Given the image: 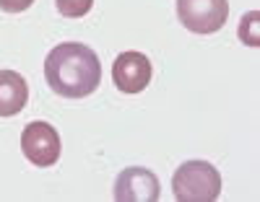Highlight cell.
<instances>
[{
  "label": "cell",
  "mask_w": 260,
  "mask_h": 202,
  "mask_svg": "<svg viewBox=\"0 0 260 202\" xmlns=\"http://www.w3.org/2000/svg\"><path fill=\"white\" fill-rule=\"evenodd\" d=\"M45 78L55 94L65 99H83L102 83V65L91 47L65 42L50 50L45 60Z\"/></svg>",
  "instance_id": "cell-1"
},
{
  "label": "cell",
  "mask_w": 260,
  "mask_h": 202,
  "mask_svg": "<svg viewBox=\"0 0 260 202\" xmlns=\"http://www.w3.org/2000/svg\"><path fill=\"white\" fill-rule=\"evenodd\" d=\"M172 189L180 202H213L221 194V174L208 161H185L172 176Z\"/></svg>",
  "instance_id": "cell-2"
},
{
  "label": "cell",
  "mask_w": 260,
  "mask_h": 202,
  "mask_svg": "<svg viewBox=\"0 0 260 202\" xmlns=\"http://www.w3.org/2000/svg\"><path fill=\"white\" fill-rule=\"evenodd\" d=\"M177 16L192 34H213L226 24V0H177Z\"/></svg>",
  "instance_id": "cell-3"
},
{
  "label": "cell",
  "mask_w": 260,
  "mask_h": 202,
  "mask_svg": "<svg viewBox=\"0 0 260 202\" xmlns=\"http://www.w3.org/2000/svg\"><path fill=\"white\" fill-rule=\"evenodd\" d=\"M21 150L39 169H47L60 158V135L50 122H29L21 132Z\"/></svg>",
  "instance_id": "cell-4"
},
{
  "label": "cell",
  "mask_w": 260,
  "mask_h": 202,
  "mask_svg": "<svg viewBox=\"0 0 260 202\" xmlns=\"http://www.w3.org/2000/svg\"><path fill=\"white\" fill-rule=\"evenodd\" d=\"M115 199L117 202H156L159 199V179L154 171L130 166L115 182Z\"/></svg>",
  "instance_id": "cell-5"
},
{
  "label": "cell",
  "mask_w": 260,
  "mask_h": 202,
  "mask_svg": "<svg viewBox=\"0 0 260 202\" xmlns=\"http://www.w3.org/2000/svg\"><path fill=\"white\" fill-rule=\"evenodd\" d=\"M112 80L122 94H141L151 83V60L143 52H122L112 65Z\"/></svg>",
  "instance_id": "cell-6"
},
{
  "label": "cell",
  "mask_w": 260,
  "mask_h": 202,
  "mask_svg": "<svg viewBox=\"0 0 260 202\" xmlns=\"http://www.w3.org/2000/svg\"><path fill=\"white\" fill-rule=\"evenodd\" d=\"M29 101V86L16 70H0V117H13Z\"/></svg>",
  "instance_id": "cell-7"
},
{
  "label": "cell",
  "mask_w": 260,
  "mask_h": 202,
  "mask_svg": "<svg viewBox=\"0 0 260 202\" xmlns=\"http://www.w3.org/2000/svg\"><path fill=\"white\" fill-rule=\"evenodd\" d=\"M257 21H260L257 11H250L240 21V39L245 44H250V47H257V44H260V24H257Z\"/></svg>",
  "instance_id": "cell-8"
},
{
  "label": "cell",
  "mask_w": 260,
  "mask_h": 202,
  "mask_svg": "<svg viewBox=\"0 0 260 202\" xmlns=\"http://www.w3.org/2000/svg\"><path fill=\"white\" fill-rule=\"evenodd\" d=\"M55 6L65 18H81L91 11L94 0H55Z\"/></svg>",
  "instance_id": "cell-9"
},
{
  "label": "cell",
  "mask_w": 260,
  "mask_h": 202,
  "mask_svg": "<svg viewBox=\"0 0 260 202\" xmlns=\"http://www.w3.org/2000/svg\"><path fill=\"white\" fill-rule=\"evenodd\" d=\"M31 3L34 0H0V8L6 13H21V11L31 8Z\"/></svg>",
  "instance_id": "cell-10"
}]
</instances>
